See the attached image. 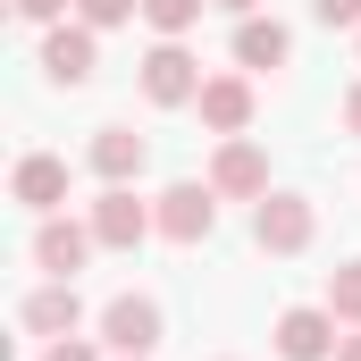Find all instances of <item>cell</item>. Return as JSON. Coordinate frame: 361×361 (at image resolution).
<instances>
[{
	"label": "cell",
	"instance_id": "21",
	"mask_svg": "<svg viewBox=\"0 0 361 361\" xmlns=\"http://www.w3.org/2000/svg\"><path fill=\"white\" fill-rule=\"evenodd\" d=\"M345 126H353V135H361V85L345 92Z\"/></svg>",
	"mask_w": 361,
	"mask_h": 361
},
{
	"label": "cell",
	"instance_id": "16",
	"mask_svg": "<svg viewBox=\"0 0 361 361\" xmlns=\"http://www.w3.org/2000/svg\"><path fill=\"white\" fill-rule=\"evenodd\" d=\"M143 17H152L160 34H185V25L202 17V0H143Z\"/></svg>",
	"mask_w": 361,
	"mask_h": 361
},
{
	"label": "cell",
	"instance_id": "7",
	"mask_svg": "<svg viewBox=\"0 0 361 361\" xmlns=\"http://www.w3.org/2000/svg\"><path fill=\"white\" fill-rule=\"evenodd\" d=\"M101 328H109V345H118V353H152V345H160V311H152L143 294H118Z\"/></svg>",
	"mask_w": 361,
	"mask_h": 361
},
{
	"label": "cell",
	"instance_id": "6",
	"mask_svg": "<svg viewBox=\"0 0 361 361\" xmlns=\"http://www.w3.org/2000/svg\"><path fill=\"white\" fill-rule=\"evenodd\" d=\"M92 244H101V235H85L76 219H42V235H34V261H42L51 277H76Z\"/></svg>",
	"mask_w": 361,
	"mask_h": 361
},
{
	"label": "cell",
	"instance_id": "2",
	"mask_svg": "<svg viewBox=\"0 0 361 361\" xmlns=\"http://www.w3.org/2000/svg\"><path fill=\"white\" fill-rule=\"evenodd\" d=\"M92 235H101L109 252H135V244L152 235V210H143V202H135L126 185H109V193L92 202Z\"/></svg>",
	"mask_w": 361,
	"mask_h": 361
},
{
	"label": "cell",
	"instance_id": "13",
	"mask_svg": "<svg viewBox=\"0 0 361 361\" xmlns=\"http://www.w3.org/2000/svg\"><path fill=\"white\" fill-rule=\"evenodd\" d=\"M25 328H34V336H76V286H68V277L42 286V294L25 302Z\"/></svg>",
	"mask_w": 361,
	"mask_h": 361
},
{
	"label": "cell",
	"instance_id": "8",
	"mask_svg": "<svg viewBox=\"0 0 361 361\" xmlns=\"http://www.w3.org/2000/svg\"><path fill=\"white\" fill-rule=\"evenodd\" d=\"M143 160H152V143H143V135H126V126H101V135H92V169H101L109 185L143 177Z\"/></svg>",
	"mask_w": 361,
	"mask_h": 361
},
{
	"label": "cell",
	"instance_id": "14",
	"mask_svg": "<svg viewBox=\"0 0 361 361\" xmlns=\"http://www.w3.org/2000/svg\"><path fill=\"white\" fill-rule=\"evenodd\" d=\"M286 51H294V42H286L277 17H244V25H235V59H244V68H277Z\"/></svg>",
	"mask_w": 361,
	"mask_h": 361
},
{
	"label": "cell",
	"instance_id": "20",
	"mask_svg": "<svg viewBox=\"0 0 361 361\" xmlns=\"http://www.w3.org/2000/svg\"><path fill=\"white\" fill-rule=\"evenodd\" d=\"M59 8H68V0H17V17H34V25H42V17H59Z\"/></svg>",
	"mask_w": 361,
	"mask_h": 361
},
{
	"label": "cell",
	"instance_id": "12",
	"mask_svg": "<svg viewBox=\"0 0 361 361\" xmlns=\"http://www.w3.org/2000/svg\"><path fill=\"white\" fill-rule=\"evenodd\" d=\"M210 185H219V193H269V160H261L252 143H227L219 169H210Z\"/></svg>",
	"mask_w": 361,
	"mask_h": 361
},
{
	"label": "cell",
	"instance_id": "22",
	"mask_svg": "<svg viewBox=\"0 0 361 361\" xmlns=\"http://www.w3.org/2000/svg\"><path fill=\"white\" fill-rule=\"evenodd\" d=\"M336 361H361V336H345V345H336Z\"/></svg>",
	"mask_w": 361,
	"mask_h": 361
},
{
	"label": "cell",
	"instance_id": "3",
	"mask_svg": "<svg viewBox=\"0 0 361 361\" xmlns=\"http://www.w3.org/2000/svg\"><path fill=\"white\" fill-rule=\"evenodd\" d=\"M210 193H219V185H169V193H160V235H169V244H202V235H210V219H219Z\"/></svg>",
	"mask_w": 361,
	"mask_h": 361
},
{
	"label": "cell",
	"instance_id": "10",
	"mask_svg": "<svg viewBox=\"0 0 361 361\" xmlns=\"http://www.w3.org/2000/svg\"><path fill=\"white\" fill-rule=\"evenodd\" d=\"M17 202H25V210H59V202H68V169H59L51 152L17 160Z\"/></svg>",
	"mask_w": 361,
	"mask_h": 361
},
{
	"label": "cell",
	"instance_id": "1",
	"mask_svg": "<svg viewBox=\"0 0 361 361\" xmlns=\"http://www.w3.org/2000/svg\"><path fill=\"white\" fill-rule=\"evenodd\" d=\"M252 235H261V252H302V244H311V202H302V193H261Z\"/></svg>",
	"mask_w": 361,
	"mask_h": 361
},
{
	"label": "cell",
	"instance_id": "15",
	"mask_svg": "<svg viewBox=\"0 0 361 361\" xmlns=\"http://www.w3.org/2000/svg\"><path fill=\"white\" fill-rule=\"evenodd\" d=\"M328 311L336 319H361V261H345V269L328 277Z\"/></svg>",
	"mask_w": 361,
	"mask_h": 361
},
{
	"label": "cell",
	"instance_id": "19",
	"mask_svg": "<svg viewBox=\"0 0 361 361\" xmlns=\"http://www.w3.org/2000/svg\"><path fill=\"white\" fill-rule=\"evenodd\" d=\"M42 361H92V345H76V336H59V345H51Z\"/></svg>",
	"mask_w": 361,
	"mask_h": 361
},
{
	"label": "cell",
	"instance_id": "4",
	"mask_svg": "<svg viewBox=\"0 0 361 361\" xmlns=\"http://www.w3.org/2000/svg\"><path fill=\"white\" fill-rule=\"evenodd\" d=\"M143 92H152V101H169V109H177V101H202V68L185 59L177 42H160V51L143 59Z\"/></svg>",
	"mask_w": 361,
	"mask_h": 361
},
{
	"label": "cell",
	"instance_id": "11",
	"mask_svg": "<svg viewBox=\"0 0 361 361\" xmlns=\"http://www.w3.org/2000/svg\"><path fill=\"white\" fill-rule=\"evenodd\" d=\"M202 118H210L219 135H235V126L252 118V85H244V76H210V85H202Z\"/></svg>",
	"mask_w": 361,
	"mask_h": 361
},
{
	"label": "cell",
	"instance_id": "18",
	"mask_svg": "<svg viewBox=\"0 0 361 361\" xmlns=\"http://www.w3.org/2000/svg\"><path fill=\"white\" fill-rule=\"evenodd\" d=\"M319 25H361V0H311Z\"/></svg>",
	"mask_w": 361,
	"mask_h": 361
},
{
	"label": "cell",
	"instance_id": "5",
	"mask_svg": "<svg viewBox=\"0 0 361 361\" xmlns=\"http://www.w3.org/2000/svg\"><path fill=\"white\" fill-rule=\"evenodd\" d=\"M277 353L286 361H328L336 353V311H286L277 319Z\"/></svg>",
	"mask_w": 361,
	"mask_h": 361
},
{
	"label": "cell",
	"instance_id": "9",
	"mask_svg": "<svg viewBox=\"0 0 361 361\" xmlns=\"http://www.w3.org/2000/svg\"><path fill=\"white\" fill-rule=\"evenodd\" d=\"M42 68H51V85H85L92 76V25H59L42 42Z\"/></svg>",
	"mask_w": 361,
	"mask_h": 361
},
{
	"label": "cell",
	"instance_id": "17",
	"mask_svg": "<svg viewBox=\"0 0 361 361\" xmlns=\"http://www.w3.org/2000/svg\"><path fill=\"white\" fill-rule=\"evenodd\" d=\"M76 8H85V25H126L143 0H76Z\"/></svg>",
	"mask_w": 361,
	"mask_h": 361
},
{
	"label": "cell",
	"instance_id": "23",
	"mask_svg": "<svg viewBox=\"0 0 361 361\" xmlns=\"http://www.w3.org/2000/svg\"><path fill=\"white\" fill-rule=\"evenodd\" d=\"M219 8H235V17H244V8H252V0H219Z\"/></svg>",
	"mask_w": 361,
	"mask_h": 361
}]
</instances>
